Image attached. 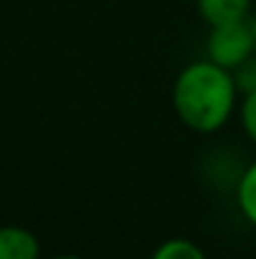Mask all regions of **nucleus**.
I'll list each match as a JSON object with an SVG mask.
<instances>
[{"mask_svg":"<svg viewBox=\"0 0 256 259\" xmlns=\"http://www.w3.org/2000/svg\"><path fill=\"white\" fill-rule=\"evenodd\" d=\"M239 91L231 71L209 58L186 66L173 83V108L183 126L196 134L219 131L236 108Z\"/></svg>","mask_w":256,"mask_h":259,"instance_id":"obj_1","label":"nucleus"},{"mask_svg":"<svg viewBox=\"0 0 256 259\" xmlns=\"http://www.w3.org/2000/svg\"><path fill=\"white\" fill-rule=\"evenodd\" d=\"M249 18V15H246ZM234 20L224 25H211L206 38V58L226 71H234L241 61H246L254 51V38L249 20Z\"/></svg>","mask_w":256,"mask_h":259,"instance_id":"obj_2","label":"nucleus"},{"mask_svg":"<svg viewBox=\"0 0 256 259\" xmlns=\"http://www.w3.org/2000/svg\"><path fill=\"white\" fill-rule=\"evenodd\" d=\"M40 242L25 227H0V259H38Z\"/></svg>","mask_w":256,"mask_h":259,"instance_id":"obj_3","label":"nucleus"},{"mask_svg":"<svg viewBox=\"0 0 256 259\" xmlns=\"http://www.w3.org/2000/svg\"><path fill=\"white\" fill-rule=\"evenodd\" d=\"M196 5L209 25L244 20L251 13V0H196Z\"/></svg>","mask_w":256,"mask_h":259,"instance_id":"obj_4","label":"nucleus"},{"mask_svg":"<svg viewBox=\"0 0 256 259\" xmlns=\"http://www.w3.org/2000/svg\"><path fill=\"white\" fill-rule=\"evenodd\" d=\"M236 204L244 219L256 227V161L249 164L236 179Z\"/></svg>","mask_w":256,"mask_h":259,"instance_id":"obj_5","label":"nucleus"},{"mask_svg":"<svg viewBox=\"0 0 256 259\" xmlns=\"http://www.w3.org/2000/svg\"><path fill=\"white\" fill-rule=\"evenodd\" d=\"M151 259H209L206 252L191 242V239H183V237H176V239H166L153 254Z\"/></svg>","mask_w":256,"mask_h":259,"instance_id":"obj_6","label":"nucleus"},{"mask_svg":"<svg viewBox=\"0 0 256 259\" xmlns=\"http://www.w3.org/2000/svg\"><path fill=\"white\" fill-rule=\"evenodd\" d=\"M234 86L239 91V96H249L256 91V53H251L246 61H241L234 71H231Z\"/></svg>","mask_w":256,"mask_h":259,"instance_id":"obj_7","label":"nucleus"},{"mask_svg":"<svg viewBox=\"0 0 256 259\" xmlns=\"http://www.w3.org/2000/svg\"><path fill=\"white\" fill-rule=\"evenodd\" d=\"M241 126H244V134L249 136V141L256 144V91L249 96H241Z\"/></svg>","mask_w":256,"mask_h":259,"instance_id":"obj_8","label":"nucleus"},{"mask_svg":"<svg viewBox=\"0 0 256 259\" xmlns=\"http://www.w3.org/2000/svg\"><path fill=\"white\" fill-rule=\"evenodd\" d=\"M249 28H251V38H254V51H256V13H249Z\"/></svg>","mask_w":256,"mask_h":259,"instance_id":"obj_9","label":"nucleus"},{"mask_svg":"<svg viewBox=\"0 0 256 259\" xmlns=\"http://www.w3.org/2000/svg\"><path fill=\"white\" fill-rule=\"evenodd\" d=\"M53 259H83V257H78V254H58V257H53Z\"/></svg>","mask_w":256,"mask_h":259,"instance_id":"obj_10","label":"nucleus"}]
</instances>
